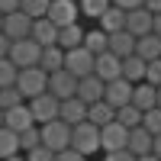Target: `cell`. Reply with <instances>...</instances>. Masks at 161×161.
Listing matches in <instances>:
<instances>
[{
    "mask_svg": "<svg viewBox=\"0 0 161 161\" xmlns=\"http://www.w3.org/2000/svg\"><path fill=\"white\" fill-rule=\"evenodd\" d=\"M71 148L80 152L84 158H93V155L100 152V126H93L90 119L71 126Z\"/></svg>",
    "mask_w": 161,
    "mask_h": 161,
    "instance_id": "obj_1",
    "label": "cell"
},
{
    "mask_svg": "<svg viewBox=\"0 0 161 161\" xmlns=\"http://www.w3.org/2000/svg\"><path fill=\"white\" fill-rule=\"evenodd\" d=\"M16 87L26 100L29 97H39V93L48 90V71H42L39 64H29V68H19L16 74Z\"/></svg>",
    "mask_w": 161,
    "mask_h": 161,
    "instance_id": "obj_2",
    "label": "cell"
},
{
    "mask_svg": "<svg viewBox=\"0 0 161 161\" xmlns=\"http://www.w3.org/2000/svg\"><path fill=\"white\" fill-rule=\"evenodd\" d=\"M39 136H42V145H48L52 152H61V148L71 145V126L58 116V119H52V123L39 126Z\"/></svg>",
    "mask_w": 161,
    "mask_h": 161,
    "instance_id": "obj_3",
    "label": "cell"
},
{
    "mask_svg": "<svg viewBox=\"0 0 161 161\" xmlns=\"http://www.w3.org/2000/svg\"><path fill=\"white\" fill-rule=\"evenodd\" d=\"M39 58H42V45H39L32 36L16 39V42L10 45V61L16 64V68H29V64H39Z\"/></svg>",
    "mask_w": 161,
    "mask_h": 161,
    "instance_id": "obj_4",
    "label": "cell"
},
{
    "mask_svg": "<svg viewBox=\"0 0 161 161\" xmlns=\"http://www.w3.org/2000/svg\"><path fill=\"white\" fill-rule=\"evenodd\" d=\"M26 103H29V113H32V119H36L39 126H42V123H52V119H58V106H61V100L52 97L48 90L39 93V97H29Z\"/></svg>",
    "mask_w": 161,
    "mask_h": 161,
    "instance_id": "obj_5",
    "label": "cell"
},
{
    "mask_svg": "<svg viewBox=\"0 0 161 161\" xmlns=\"http://www.w3.org/2000/svg\"><path fill=\"white\" fill-rule=\"evenodd\" d=\"M48 93L58 100H68L77 97V77L68 68H58V71H48Z\"/></svg>",
    "mask_w": 161,
    "mask_h": 161,
    "instance_id": "obj_6",
    "label": "cell"
},
{
    "mask_svg": "<svg viewBox=\"0 0 161 161\" xmlns=\"http://www.w3.org/2000/svg\"><path fill=\"white\" fill-rule=\"evenodd\" d=\"M93 52L90 48H84V45H77V48H68L64 52V68H68L74 77H87V74H93Z\"/></svg>",
    "mask_w": 161,
    "mask_h": 161,
    "instance_id": "obj_7",
    "label": "cell"
},
{
    "mask_svg": "<svg viewBox=\"0 0 161 161\" xmlns=\"http://www.w3.org/2000/svg\"><path fill=\"white\" fill-rule=\"evenodd\" d=\"M129 142V129L113 119V123H103L100 126V152H116V148H126Z\"/></svg>",
    "mask_w": 161,
    "mask_h": 161,
    "instance_id": "obj_8",
    "label": "cell"
},
{
    "mask_svg": "<svg viewBox=\"0 0 161 161\" xmlns=\"http://www.w3.org/2000/svg\"><path fill=\"white\" fill-rule=\"evenodd\" d=\"M45 16L52 19L61 29V26H71V23H80L77 16H80V7H77V0H52L48 3V13Z\"/></svg>",
    "mask_w": 161,
    "mask_h": 161,
    "instance_id": "obj_9",
    "label": "cell"
},
{
    "mask_svg": "<svg viewBox=\"0 0 161 161\" xmlns=\"http://www.w3.org/2000/svg\"><path fill=\"white\" fill-rule=\"evenodd\" d=\"M93 74H97L103 84H106V80L123 77V58H119V55H113L110 48H106V52H100V55L93 58Z\"/></svg>",
    "mask_w": 161,
    "mask_h": 161,
    "instance_id": "obj_10",
    "label": "cell"
},
{
    "mask_svg": "<svg viewBox=\"0 0 161 161\" xmlns=\"http://www.w3.org/2000/svg\"><path fill=\"white\" fill-rule=\"evenodd\" d=\"M103 100L110 103V106H126L132 100V84L126 77H116V80H106V87H103Z\"/></svg>",
    "mask_w": 161,
    "mask_h": 161,
    "instance_id": "obj_11",
    "label": "cell"
},
{
    "mask_svg": "<svg viewBox=\"0 0 161 161\" xmlns=\"http://www.w3.org/2000/svg\"><path fill=\"white\" fill-rule=\"evenodd\" d=\"M152 23H155V13H148L145 7H136V10H129L126 13V32L132 36H148L152 32Z\"/></svg>",
    "mask_w": 161,
    "mask_h": 161,
    "instance_id": "obj_12",
    "label": "cell"
},
{
    "mask_svg": "<svg viewBox=\"0 0 161 161\" xmlns=\"http://www.w3.org/2000/svg\"><path fill=\"white\" fill-rule=\"evenodd\" d=\"M29 29H32V16H26L23 10H13V13L3 16V32L13 39V42H16V39H26Z\"/></svg>",
    "mask_w": 161,
    "mask_h": 161,
    "instance_id": "obj_13",
    "label": "cell"
},
{
    "mask_svg": "<svg viewBox=\"0 0 161 161\" xmlns=\"http://www.w3.org/2000/svg\"><path fill=\"white\" fill-rule=\"evenodd\" d=\"M3 126H10L13 132H23L29 126H39L32 113H29V103H19V106H10V110H3Z\"/></svg>",
    "mask_w": 161,
    "mask_h": 161,
    "instance_id": "obj_14",
    "label": "cell"
},
{
    "mask_svg": "<svg viewBox=\"0 0 161 161\" xmlns=\"http://www.w3.org/2000/svg\"><path fill=\"white\" fill-rule=\"evenodd\" d=\"M29 36L36 39L39 45H58V26L52 23L48 16H39V19H32V29H29Z\"/></svg>",
    "mask_w": 161,
    "mask_h": 161,
    "instance_id": "obj_15",
    "label": "cell"
},
{
    "mask_svg": "<svg viewBox=\"0 0 161 161\" xmlns=\"http://www.w3.org/2000/svg\"><path fill=\"white\" fill-rule=\"evenodd\" d=\"M132 106H139V110H152V106H158V87L148 84V80H139V84H132Z\"/></svg>",
    "mask_w": 161,
    "mask_h": 161,
    "instance_id": "obj_16",
    "label": "cell"
},
{
    "mask_svg": "<svg viewBox=\"0 0 161 161\" xmlns=\"http://www.w3.org/2000/svg\"><path fill=\"white\" fill-rule=\"evenodd\" d=\"M103 80L97 77V74H87V77H77V97L84 100L87 106L90 103H97V100H103Z\"/></svg>",
    "mask_w": 161,
    "mask_h": 161,
    "instance_id": "obj_17",
    "label": "cell"
},
{
    "mask_svg": "<svg viewBox=\"0 0 161 161\" xmlns=\"http://www.w3.org/2000/svg\"><path fill=\"white\" fill-rule=\"evenodd\" d=\"M58 116H61L68 126H77V123H84V119H87V103L80 100V97H68V100H61Z\"/></svg>",
    "mask_w": 161,
    "mask_h": 161,
    "instance_id": "obj_18",
    "label": "cell"
},
{
    "mask_svg": "<svg viewBox=\"0 0 161 161\" xmlns=\"http://www.w3.org/2000/svg\"><path fill=\"white\" fill-rule=\"evenodd\" d=\"M106 48H110L113 55L126 58V55H132V52H136V36H132V32H126V29L110 32V36H106Z\"/></svg>",
    "mask_w": 161,
    "mask_h": 161,
    "instance_id": "obj_19",
    "label": "cell"
},
{
    "mask_svg": "<svg viewBox=\"0 0 161 161\" xmlns=\"http://www.w3.org/2000/svg\"><path fill=\"white\" fill-rule=\"evenodd\" d=\"M152 142H155V136L145 126H136V129H129V142H126V148L132 152V155H148L152 152Z\"/></svg>",
    "mask_w": 161,
    "mask_h": 161,
    "instance_id": "obj_20",
    "label": "cell"
},
{
    "mask_svg": "<svg viewBox=\"0 0 161 161\" xmlns=\"http://www.w3.org/2000/svg\"><path fill=\"white\" fill-rule=\"evenodd\" d=\"M97 26L110 36V32H119V29H126V10H119V7H106L103 13H100V19H97Z\"/></svg>",
    "mask_w": 161,
    "mask_h": 161,
    "instance_id": "obj_21",
    "label": "cell"
},
{
    "mask_svg": "<svg viewBox=\"0 0 161 161\" xmlns=\"http://www.w3.org/2000/svg\"><path fill=\"white\" fill-rule=\"evenodd\" d=\"M136 55H139V58H145V61L161 58V36H155V32L139 36V39H136Z\"/></svg>",
    "mask_w": 161,
    "mask_h": 161,
    "instance_id": "obj_22",
    "label": "cell"
},
{
    "mask_svg": "<svg viewBox=\"0 0 161 161\" xmlns=\"http://www.w3.org/2000/svg\"><path fill=\"white\" fill-rule=\"evenodd\" d=\"M145 68H148V61L139 58L136 52L123 58V77L129 80V84H139V80H145Z\"/></svg>",
    "mask_w": 161,
    "mask_h": 161,
    "instance_id": "obj_23",
    "label": "cell"
},
{
    "mask_svg": "<svg viewBox=\"0 0 161 161\" xmlns=\"http://www.w3.org/2000/svg\"><path fill=\"white\" fill-rule=\"evenodd\" d=\"M19 132H13L10 126H0V161L3 158H13V155H19Z\"/></svg>",
    "mask_w": 161,
    "mask_h": 161,
    "instance_id": "obj_24",
    "label": "cell"
},
{
    "mask_svg": "<svg viewBox=\"0 0 161 161\" xmlns=\"http://www.w3.org/2000/svg\"><path fill=\"white\" fill-rule=\"evenodd\" d=\"M87 119H90L93 126L113 123V119H116V106H110L106 100H97V103H90V106H87Z\"/></svg>",
    "mask_w": 161,
    "mask_h": 161,
    "instance_id": "obj_25",
    "label": "cell"
},
{
    "mask_svg": "<svg viewBox=\"0 0 161 161\" xmlns=\"http://www.w3.org/2000/svg\"><path fill=\"white\" fill-rule=\"evenodd\" d=\"M58 45L68 52V48H77L84 45V29H80V23H71V26H61L58 29Z\"/></svg>",
    "mask_w": 161,
    "mask_h": 161,
    "instance_id": "obj_26",
    "label": "cell"
},
{
    "mask_svg": "<svg viewBox=\"0 0 161 161\" xmlns=\"http://www.w3.org/2000/svg\"><path fill=\"white\" fill-rule=\"evenodd\" d=\"M39 68H42V71H58V68H64V48H61V45H45V48H42V58H39Z\"/></svg>",
    "mask_w": 161,
    "mask_h": 161,
    "instance_id": "obj_27",
    "label": "cell"
},
{
    "mask_svg": "<svg viewBox=\"0 0 161 161\" xmlns=\"http://www.w3.org/2000/svg\"><path fill=\"white\" fill-rule=\"evenodd\" d=\"M116 119H119L126 129H136V126H142V110H139V106H132V103H126V106H119V110H116Z\"/></svg>",
    "mask_w": 161,
    "mask_h": 161,
    "instance_id": "obj_28",
    "label": "cell"
},
{
    "mask_svg": "<svg viewBox=\"0 0 161 161\" xmlns=\"http://www.w3.org/2000/svg\"><path fill=\"white\" fill-rule=\"evenodd\" d=\"M113 0H77V7H80V16H87V19H100V13L110 7Z\"/></svg>",
    "mask_w": 161,
    "mask_h": 161,
    "instance_id": "obj_29",
    "label": "cell"
},
{
    "mask_svg": "<svg viewBox=\"0 0 161 161\" xmlns=\"http://www.w3.org/2000/svg\"><path fill=\"white\" fill-rule=\"evenodd\" d=\"M84 48H90L93 55H100V52H106V32L100 29H90V32H84Z\"/></svg>",
    "mask_w": 161,
    "mask_h": 161,
    "instance_id": "obj_30",
    "label": "cell"
},
{
    "mask_svg": "<svg viewBox=\"0 0 161 161\" xmlns=\"http://www.w3.org/2000/svg\"><path fill=\"white\" fill-rule=\"evenodd\" d=\"M26 103V97L19 93V87L13 84V87H0V110H10V106H19Z\"/></svg>",
    "mask_w": 161,
    "mask_h": 161,
    "instance_id": "obj_31",
    "label": "cell"
},
{
    "mask_svg": "<svg viewBox=\"0 0 161 161\" xmlns=\"http://www.w3.org/2000/svg\"><path fill=\"white\" fill-rule=\"evenodd\" d=\"M48 3H52V0H19V10L26 13V16L39 19V16H45V13H48Z\"/></svg>",
    "mask_w": 161,
    "mask_h": 161,
    "instance_id": "obj_32",
    "label": "cell"
},
{
    "mask_svg": "<svg viewBox=\"0 0 161 161\" xmlns=\"http://www.w3.org/2000/svg\"><path fill=\"white\" fill-rule=\"evenodd\" d=\"M142 126L152 132V136H161V106H152V110L142 113Z\"/></svg>",
    "mask_w": 161,
    "mask_h": 161,
    "instance_id": "obj_33",
    "label": "cell"
},
{
    "mask_svg": "<svg viewBox=\"0 0 161 161\" xmlns=\"http://www.w3.org/2000/svg\"><path fill=\"white\" fill-rule=\"evenodd\" d=\"M16 74H19L16 64H13L10 58H0V87H13L16 84Z\"/></svg>",
    "mask_w": 161,
    "mask_h": 161,
    "instance_id": "obj_34",
    "label": "cell"
},
{
    "mask_svg": "<svg viewBox=\"0 0 161 161\" xmlns=\"http://www.w3.org/2000/svg\"><path fill=\"white\" fill-rule=\"evenodd\" d=\"M36 145H42L39 126H29V129H23V132H19V148H23V152H29V148H36Z\"/></svg>",
    "mask_w": 161,
    "mask_h": 161,
    "instance_id": "obj_35",
    "label": "cell"
},
{
    "mask_svg": "<svg viewBox=\"0 0 161 161\" xmlns=\"http://www.w3.org/2000/svg\"><path fill=\"white\" fill-rule=\"evenodd\" d=\"M23 155H26V161H55V152H52L48 145H36V148L23 152Z\"/></svg>",
    "mask_w": 161,
    "mask_h": 161,
    "instance_id": "obj_36",
    "label": "cell"
},
{
    "mask_svg": "<svg viewBox=\"0 0 161 161\" xmlns=\"http://www.w3.org/2000/svg\"><path fill=\"white\" fill-rule=\"evenodd\" d=\"M145 80H148V84H155V87H161V58L148 61V68H145Z\"/></svg>",
    "mask_w": 161,
    "mask_h": 161,
    "instance_id": "obj_37",
    "label": "cell"
},
{
    "mask_svg": "<svg viewBox=\"0 0 161 161\" xmlns=\"http://www.w3.org/2000/svg\"><path fill=\"white\" fill-rule=\"evenodd\" d=\"M100 161H136V155H132L129 148H116V152H103Z\"/></svg>",
    "mask_w": 161,
    "mask_h": 161,
    "instance_id": "obj_38",
    "label": "cell"
},
{
    "mask_svg": "<svg viewBox=\"0 0 161 161\" xmlns=\"http://www.w3.org/2000/svg\"><path fill=\"white\" fill-rule=\"evenodd\" d=\"M55 161H84V155H80V152H74L71 145H68V148L55 152Z\"/></svg>",
    "mask_w": 161,
    "mask_h": 161,
    "instance_id": "obj_39",
    "label": "cell"
},
{
    "mask_svg": "<svg viewBox=\"0 0 161 161\" xmlns=\"http://www.w3.org/2000/svg\"><path fill=\"white\" fill-rule=\"evenodd\" d=\"M10 45H13V39L0 29V58H10Z\"/></svg>",
    "mask_w": 161,
    "mask_h": 161,
    "instance_id": "obj_40",
    "label": "cell"
},
{
    "mask_svg": "<svg viewBox=\"0 0 161 161\" xmlns=\"http://www.w3.org/2000/svg\"><path fill=\"white\" fill-rule=\"evenodd\" d=\"M113 7H119V10H136V7H145V0H113Z\"/></svg>",
    "mask_w": 161,
    "mask_h": 161,
    "instance_id": "obj_41",
    "label": "cell"
},
{
    "mask_svg": "<svg viewBox=\"0 0 161 161\" xmlns=\"http://www.w3.org/2000/svg\"><path fill=\"white\" fill-rule=\"evenodd\" d=\"M13 10H19V0H0V13H13Z\"/></svg>",
    "mask_w": 161,
    "mask_h": 161,
    "instance_id": "obj_42",
    "label": "cell"
},
{
    "mask_svg": "<svg viewBox=\"0 0 161 161\" xmlns=\"http://www.w3.org/2000/svg\"><path fill=\"white\" fill-rule=\"evenodd\" d=\"M145 10L148 13H161V0H145Z\"/></svg>",
    "mask_w": 161,
    "mask_h": 161,
    "instance_id": "obj_43",
    "label": "cell"
},
{
    "mask_svg": "<svg viewBox=\"0 0 161 161\" xmlns=\"http://www.w3.org/2000/svg\"><path fill=\"white\" fill-rule=\"evenodd\" d=\"M152 155L161 158V136H155V142H152Z\"/></svg>",
    "mask_w": 161,
    "mask_h": 161,
    "instance_id": "obj_44",
    "label": "cell"
},
{
    "mask_svg": "<svg viewBox=\"0 0 161 161\" xmlns=\"http://www.w3.org/2000/svg\"><path fill=\"white\" fill-rule=\"evenodd\" d=\"M152 32L161 36V13H155V23H152Z\"/></svg>",
    "mask_w": 161,
    "mask_h": 161,
    "instance_id": "obj_45",
    "label": "cell"
},
{
    "mask_svg": "<svg viewBox=\"0 0 161 161\" xmlns=\"http://www.w3.org/2000/svg\"><path fill=\"white\" fill-rule=\"evenodd\" d=\"M136 161H161V158H155V155H152V152H148V155H139V158H136Z\"/></svg>",
    "mask_w": 161,
    "mask_h": 161,
    "instance_id": "obj_46",
    "label": "cell"
},
{
    "mask_svg": "<svg viewBox=\"0 0 161 161\" xmlns=\"http://www.w3.org/2000/svg\"><path fill=\"white\" fill-rule=\"evenodd\" d=\"M3 161H26V155L19 152V155H13V158H3Z\"/></svg>",
    "mask_w": 161,
    "mask_h": 161,
    "instance_id": "obj_47",
    "label": "cell"
},
{
    "mask_svg": "<svg viewBox=\"0 0 161 161\" xmlns=\"http://www.w3.org/2000/svg\"><path fill=\"white\" fill-rule=\"evenodd\" d=\"M158 106H161V87H158Z\"/></svg>",
    "mask_w": 161,
    "mask_h": 161,
    "instance_id": "obj_48",
    "label": "cell"
},
{
    "mask_svg": "<svg viewBox=\"0 0 161 161\" xmlns=\"http://www.w3.org/2000/svg\"><path fill=\"white\" fill-rule=\"evenodd\" d=\"M0 29H3V13H0Z\"/></svg>",
    "mask_w": 161,
    "mask_h": 161,
    "instance_id": "obj_49",
    "label": "cell"
},
{
    "mask_svg": "<svg viewBox=\"0 0 161 161\" xmlns=\"http://www.w3.org/2000/svg\"><path fill=\"white\" fill-rule=\"evenodd\" d=\"M0 126H3V110H0Z\"/></svg>",
    "mask_w": 161,
    "mask_h": 161,
    "instance_id": "obj_50",
    "label": "cell"
},
{
    "mask_svg": "<svg viewBox=\"0 0 161 161\" xmlns=\"http://www.w3.org/2000/svg\"><path fill=\"white\" fill-rule=\"evenodd\" d=\"M84 161H100V158H84Z\"/></svg>",
    "mask_w": 161,
    "mask_h": 161,
    "instance_id": "obj_51",
    "label": "cell"
}]
</instances>
